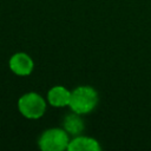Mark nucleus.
I'll list each match as a JSON object with an SVG mask.
<instances>
[{
	"mask_svg": "<svg viewBox=\"0 0 151 151\" xmlns=\"http://www.w3.org/2000/svg\"><path fill=\"white\" fill-rule=\"evenodd\" d=\"M8 67L18 77H27L34 70V60L26 52H15L9 57Z\"/></svg>",
	"mask_w": 151,
	"mask_h": 151,
	"instance_id": "4",
	"label": "nucleus"
},
{
	"mask_svg": "<svg viewBox=\"0 0 151 151\" xmlns=\"http://www.w3.org/2000/svg\"><path fill=\"white\" fill-rule=\"evenodd\" d=\"M47 105L48 104L46 98H44L40 93L34 91L25 92L19 97L17 101V107L19 113L24 118L31 120L40 119L45 114Z\"/></svg>",
	"mask_w": 151,
	"mask_h": 151,
	"instance_id": "2",
	"label": "nucleus"
},
{
	"mask_svg": "<svg viewBox=\"0 0 151 151\" xmlns=\"http://www.w3.org/2000/svg\"><path fill=\"white\" fill-rule=\"evenodd\" d=\"M100 150H101V145L96 138L85 136L83 133L71 137L67 147V151H100Z\"/></svg>",
	"mask_w": 151,
	"mask_h": 151,
	"instance_id": "6",
	"label": "nucleus"
},
{
	"mask_svg": "<svg viewBox=\"0 0 151 151\" xmlns=\"http://www.w3.org/2000/svg\"><path fill=\"white\" fill-rule=\"evenodd\" d=\"M98 103L99 94L93 86L79 85L71 91V100L68 107L71 111L85 116L94 111Z\"/></svg>",
	"mask_w": 151,
	"mask_h": 151,
	"instance_id": "1",
	"label": "nucleus"
},
{
	"mask_svg": "<svg viewBox=\"0 0 151 151\" xmlns=\"http://www.w3.org/2000/svg\"><path fill=\"white\" fill-rule=\"evenodd\" d=\"M71 136L61 127H50L44 130L38 138V147L42 151L67 150Z\"/></svg>",
	"mask_w": 151,
	"mask_h": 151,
	"instance_id": "3",
	"label": "nucleus"
},
{
	"mask_svg": "<svg viewBox=\"0 0 151 151\" xmlns=\"http://www.w3.org/2000/svg\"><path fill=\"white\" fill-rule=\"evenodd\" d=\"M47 104L55 109L68 107L71 100V90L64 85H54L46 93Z\"/></svg>",
	"mask_w": 151,
	"mask_h": 151,
	"instance_id": "5",
	"label": "nucleus"
},
{
	"mask_svg": "<svg viewBox=\"0 0 151 151\" xmlns=\"http://www.w3.org/2000/svg\"><path fill=\"white\" fill-rule=\"evenodd\" d=\"M63 129L71 136H78L81 134L85 130V123L83 119V116L79 113H76L73 111H71L70 113H67L64 117L63 120Z\"/></svg>",
	"mask_w": 151,
	"mask_h": 151,
	"instance_id": "7",
	"label": "nucleus"
}]
</instances>
